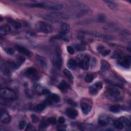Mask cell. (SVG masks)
I'll return each instance as SVG.
<instances>
[{
  "label": "cell",
  "instance_id": "e0dca14e",
  "mask_svg": "<svg viewBox=\"0 0 131 131\" xmlns=\"http://www.w3.org/2000/svg\"><path fill=\"white\" fill-rule=\"evenodd\" d=\"M66 113L67 115L72 119L75 118L78 116L77 111L72 108H68L66 111Z\"/></svg>",
  "mask_w": 131,
  "mask_h": 131
},
{
  "label": "cell",
  "instance_id": "9a60e30c",
  "mask_svg": "<svg viewBox=\"0 0 131 131\" xmlns=\"http://www.w3.org/2000/svg\"><path fill=\"white\" fill-rule=\"evenodd\" d=\"M88 35H90L91 36H92L94 37H96L97 38H99L101 39H103L104 40H108L111 39V38L107 36V35H105L104 34H102L100 33H87Z\"/></svg>",
  "mask_w": 131,
  "mask_h": 131
},
{
  "label": "cell",
  "instance_id": "44dd1931",
  "mask_svg": "<svg viewBox=\"0 0 131 131\" xmlns=\"http://www.w3.org/2000/svg\"><path fill=\"white\" fill-rule=\"evenodd\" d=\"M11 31V28L9 25H4L0 27V33L1 35H6L8 34Z\"/></svg>",
  "mask_w": 131,
  "mask_h": 131
},
{
  "label": "cell",
  "instance_id": "b9f144b4",
  "mask_svg": "<svg viewBox=\"0 0 131 131\" xmlns=\"http://www.w3.org/2000/svg\"><path fill=\"white\" fill-rule=\"evenodd\" d=\"M105 17L103 14H100L98 16V20L100 22H103L105 20Z\"/></svg>",
  "mask_w": 131,
  "mask_h": 131
},
{
  "label": "cell",
  "instance_id": "484cf974",
  "mask_svg": "<svg viewBox=\"0 0 131 131\" xmlns=\"http://www.w3.org/2000/svg\"><path fill=\"white\" fill-rule=\"evenodd\" d=\"M110 68V64L105 60H102L101 61V71L102 72H105L108 70Z\"/></svg>",
  "mask_w": 131,
  "mask_h": 131
},
{
  "label": "cell",
  "instance_id": "74e56055",
  "mask_svg": "<svg viewBox=\"0 0 131 131\" xmlns=\"http://www.w3.org/2000/svg\"><path fill=\"white\" fill-rule=\"evenodd\" d=\"M47 121L49 124H55L56 123V119L54 117H50L48 119Z\"/></svg>",
  "mask_w": 131,
  "mask_h": 131
},
{
  "label": "cell",
  "instance_id": "2e32d148",
  "mask_svg": "<svg viewBox=\"0 0 131 131\" xmlns=\"http://www.w3.org/2000/svg\"><path fill=\"white\" fill-rule=\"evenodd\" d=\"M43 18L47 20H48V21L52 23V24H58L61 23V20L56 17H54L53 16H51V15H44L43 16Z\"/></svg>",
  "mask_w": 131,
  "mask_h": 131
},
{
  "label": "cell",
  "instance_id": "cb8c5ba5",
  "mask_svg": "<svg viewBox=\"0 0 131 131\" xmlns=\"http://www.w3.org/2000/svg\"><path fill=\"white\" fill-rule=\"evenodd\" d=\"M98 52L103 56H107L110 54L111 51L108 49H105V48L103 46H99L98 48Z\"/></svg>",
  "mask_w": 131,
  "mask_h": 131
},
{
  "label": "cell",
  "instance_id": "7bdbcfd3",
  "mask_svg": "<svg viewBox=\"0 0 131 131\" xmlns=\"http://www.w3.org/2000/svg\"><path fill=\"white\" fill-rule=\"evenodd\" d=\"M67 103H68L69 104H70V105H71V106H76V103H75L74 101H73L72 100H71V99H68V100H67Z\"/></svg>",
  "mask_w": 131,
  "mask_h": 131
},
{
  "label": "cell",
  "instance_id": "ffe728a7",
  "mask_svg": "<svg viewBox=\"0 0 131 131\" xmlns=\"http://www.w3.org/2000/svg\"><path fill=\"white\" fill-rule=\"evenodd\" d=\"M58 87L60 90L61 91V92H62V93H66L67 92L68 90L69 89L70 86L67 82H66L64 80H62L59 83Z\"/></svg>",
  "mask_w": 131,
  "mask_h": 131
},
{
  "label": "cell",
  "instance_id": "277c9868",
  "mask_svg": "<svg viewBox=\"0 0 131 131\" xmlns=\"http://www.w3.org/2000/svg\"><path fill=\"white\" fill-rule=\"evenodd\" d=\"M1 95L7 99H14L16 98V95L15 92L13 91L7 89V88H3L0 91Z\"/></svg>",
  "mask_w": 131,
  "mask_h": 131
},
{
  "label": "cell",
  "instance_id": "7c38bea8",
  "mask_svg": "<svg viewBox=\"0 0 131 131\" xmlns=\"http://www.w3.org/2000/svg\"><path fill=\"white\" fill-rule=\"evenodd\" d=\"M110 121H111V118L108 116L103 115L99 118L98 120V123L100 126H104L108 124Z\"/></svg>",
  "mask_w": 131,
  "mask_h": 131
},
{
  "label": "cell",
  "instance_id": "4316f807",
  "mask_svg": "<svg viewBox=\"0 0 131 131\" xmlns=\"http://www.w3.org/2000/svg\"><path fill=\"white\" fill-rule=\"evenodd\" d=\"M113 125L116 128H117L119 129H123L124 126L123 122L120 120H115L113 122Z\"/></svg>",
  "mask_w": 131,
  "mask_h": 131
},
{
  "label": "cell",
  "instance_id": "5b68a950",
  "mask_svg": "<svg viewBox=\"0 0 131 131\" xmlns=\"http://www.w3.org/2000/svg\"><path fill=\"white\" fill-rule=\"evenodd\" d=\"M131 57L130 56H121L119 58L118 63L124 68H129L130 66Z\"/></svg>",
  "mask_w": 131,
  "mask_h": 131
},
{
  "label": "cell",
  "instance_id": "ab89813d",
  "mask_svg": "<svg viewBox=\"0 0 131 131\" xmlns=\"http://www.w3.org/2000/svg\"><path fill=\"white\" fill-rule=\"evenodd\" d=\"M26 126V122L24 120H23L20 122L19 124V128L20 129H23Z\"/></svg>",
  "mask_w": 131,
  "mask_h": 131
},
{
  "label": "cell",
  "instance_id": "8992f818",
  "mask_svg": "<svg viewBox=\"0 0 131 131\" xmlns=\"http://www.w3.org/2000/svg\"><path fill=\"white\" fill-rule=\"evenodd\" d=\"M74 4H75L77 11L79 14H85L89 13L90 11V8L86 5L82 3L76 2V3H75Z\"/></svg>",
  "mask_w": 131,
  "mask_h": 131
},
{
  "label": "cell",
  "instance_id": "d4e9b609",
  "mask_svg": "<svg viewBox=\"0 0 131 131\" xmlns=\"http://www.w3.org/2000/svg\"><path fill=\"white\" fill-rule=\"evenodd\" d=\"M36 59L37 60V62L38 63V64L40 65V67H41L42 68L47 67V62L43 57L37 55V56H36Z\"/></svg>",
  "mask_w": 131,
  "mask_h": 131
},
{
  "label": "cell",
  "instance_id": "d6a6232c",
  "mask_svg": "<svg viewBox=\"0 0 131 131\" xmlns=\"http://www.w3.org/2000/svg\"><path fill=\"white\" fill-rule=\"evenodd\" d=\"M63 74L66 77H67L69 79L72 80L73 79V76L70 71L68 69H64L63 70Z\"/></svg>",
  "mask_w": 131,
  "mask_h": 131
},
{
  "label": "cell",
  "instance_id": "60d3db41",
  "mask_svg": "<svg viewBox=\"0 0 131 131\" xmlns=\"http://www.w3.org/2000/svg\"><path fill=\"white\" fill-rule=\"evenodd\" d=\"M67 51L69 52V53H70V54H73L74 53V49L72 47L70 46H67Z\"/></svg>",
  "mask_w": 131,
  "mask_h": 131
},
{
  "label": "cell",
  "instance_id": "bcb514c9",
  "mask_svg": "<svg viewBox=\"0 0 131 131\" xmlns=\"http://www.w3.org/2000/svg\"><path fill=\"white\" fill-rule=\"evenodd\" d=\"M48 123V121H43V122H42V123H41V124H40V125L39 126L40 127V128H45V127H46L48 125V123Z\"/></svg>",
  "mask_w": 131,
  "mask_h": 131
},
{
  "label": "cell",
  "instance_id": "9c48e42d",
  "mask_svg": "<svg viewBox=\"0 0 131 131\" xmlns=\"http://www.w3.org/2000/svg\"><path fill=\"white\" fill-rule=\"evenodd\" d=\"M45 7L47 9L54 10V11H58L62 9L63 8V5L61 3H53V4H45Z\"/></svg>",
  "mask_w": 131,
  "mask_h": 131
},
{
  "label": "cell",
  "instance_id": "ba28073f",
  "mask_svg": "<svg viewBox=\"0 0 131 131\" xmlns=\"http://www.w3.org/2000/svg\"><path fill=\"white\" fill-rule=\"evenodd\" d=\"M1 122L3 123H8L11 120V117L8 113L4 109L1 111Z\"/></svg>",
  "mask_w": 131,
  "mask_h": 131
},
{
  "label": "cell",
  "instance_id": "5bb4252c",
  "mask_svg": "<svg viewBox=\"0 0 131 131\" xmlns=\"http://www.w3.org/2000/svg\"><path fill=\"white\" fill-rule=\"evenodd\" d=\"M70 29V27L69 24L67 23H62L61 24L60 30V36H64L66 34H67L69 32Z\"/></svg>",
  "mask_w": 131,
  "mask_h": 131
},
{
  "label": "cell",
  "instance_id": "ee69618b",
  "mask_svg": "<svg viewBox=\"0 0 131 131\" xmlns=\"http://www.w3.org/2000/svg\"><path fill=\"white\" fill-rule=\"evenodd\" d=\"M31 118H32V121L33 122H36L37 121H38L39 120V118L37 116H35V115H32L31 116Z\"/></svg>",
  "mask_w": 131,
  "mask_h": 131
},
{
  "label": "cell",
  "instance_id": "8fae6325",
  "mask_svg": "<svg viewBox=\"0 0 131 131\" xmlns=\"http://www.w3.org/2000/svg\"><path fill=\"white\" fill-rule=\"evenodd\" d=\"M90 63V58L88 56L85 55L83 59L79 62V66L81 68L87 70L89 67Z\"/></svg>",
  "mask_w": 131,
  "mask_h": 131
},
{
  "label": "cell",
  "instance_id": "7a4b0ae2",
  "mask_svg": "<svg viewBox=\"0 0 131 131\" xmlns=\"http://www.w3.org/2000/svg\"><path fill=\"white\" fill-rule=\"evenodd\" d=\"M52 62L54 66L57 69H60L62 65V57L61 55V51L58 47L56 48L55 53L52 55Z\"/></svg>",
  "mask_w": 131,
  "mask_h": 131
},
{
  "label": "cell",
  "instance_id": "603a6c76",
  "mask_svg": "<svg viewBox=\"0 0 131 131\" xmlns=\"http://www.w3.org/2000/svg\"><path fill=\"white\" fill-rule=\"evenodd\" d=\"M108 8L113 10H116L118 9L117 4L112 1H104Z\"/></svg>",
  "mask_w": 131,
  "mask_h": 131
},
{
  "label": "cell",
  "instance_id": "83f0119b",
  "mask_svg": "<svg viewBox=\"0 0 131 131\" xmlns=\"http://www.w3.org/2000/svg\"><path fill=\"white\" fill-rule=\"evenodd\" d=\"M122 109L121 105L119 104H114L110 106V110L113 113L119 112Z\"/></svg>",
  "mask_w": 131,
  "mask_h": 131
},
{
  "label": "cell",
  "instance_id": "52a82bcc",
  "mask_svg": "<svg viewBox=\"0 0 131 131\" xmlns=\"http://www.w3.org/2000/svg\"><path fill=\"white\" fill-rule=\"evenodd\" d=\"M103 84L101 81H97L90 88V93L92 95H96L102 88Z\"/></svg>",
  "mask_w": 131,
  "mask_h": 131
},
{
  "label": "cell",
  "instance_id": "7dc6e473",
  "mask_svg": "<svg viewBox=\"0 0 131 131\" xmlns=\"http://www.w3.org/2000/svg\"><path fill=\"white\" fill-rule=\"evenodd\" d=\"M49 93H50V91L46 89H43L42 90V93L43 94H49Z\"/></svg>",
  "mask_w": 131,
  "mask_h": 131
},
{
  "label": "cell",
  "instance_id": "f546056e",
  "mask_svg": "<svg viewBox=\"0 0 131 131\" xmlns=\"http://www.w3.org/2000/svg\"><path fill=\"white\" fill-rule=\"evenodd\" d=\"M77 66L76 62L73 59H70L67 63V67L69 69L74 70Z\"/></svg>",
  "mask_w": 131,
  "mask_h": 131
},
{
  "label": "cell",
  "instance_id": "e575fe53",
  "mask_svg": "<svg viewBox=\"0 0 131 131\" xmlns=\"http://www.w3.org/2000/svg\"><path fill=\"white\" fill-rule=\"evenodd\" d=\"M75 48L77 51H82L85 49V47L84 45L81 44H77L75 46Z\"/></svg>",
  "mask_w": 131,
  "mask_h": 131
},
{
  "label": "cell",
  "instance_id": "7402d4cb",
  "mask_svg": "<svg viewBox=\"0 0 131 131\" xmlns=\"http://www.w3.org/2000/svg\"><path fill=\"white\" fill-rule=\"evenodd\" d=\"M37 73L36 69L34 67H30L25 72V75L27 76H33Z\"/></svg>",
  "mask_w": 131,
  "mask_h": 131
},
{
  "label": "cell",
  "instance_id": "4dcf8cb0",
  "mask_svg": "<svg viewBox=\"0 0 131 131\" xmlns=\"http://www.w3.org/2000/svg\"><path fill=\"white\" fill-rule=\"evenodd\" d=\"M7 66L11 68V69H17L18 68V67L19 66V65L17 63H15L13 61H8L7 62Z\"/></svg>",
  "mask_w": 131,
  "mask_h": 131
},
{
  "label": "cell",
  "instance_id": "3957f363",
  "mask_svg": "<svg viewBox=\"0 0 131 131\" xmlns=\"http://www.w3.org/2000/svg\"><path fill=\"white\" fill-rule=\"evenodd\" d=\"M35 28L39 32L43 33H50L52 29L51 26L48 23L44 21H38L35 25Z\"/></svg>",
  "mask_w": 131,
  "mask_h": 131
},
{
  "label": "cell",
  "instance_id": "4fadbf2b",
  "mask_svg": "<svg viewBox=\"0 0 131 131\" xmlns=\"http://www.w3.org/2000/svg\"><path fill=\"white\" fill-rule=\"evenodd\" d=\"M15 48L19 53L24 55H25L28 56H30L31 55V52L27 48L22 46L16 45L15 46Z\"/></svg>",
  "mask_w": 131,
  "mask_h": 131
},
{
  "label": "cell",
  "instance_id": "836d02e7",
  "mask_svg": "<svg viewBox=\"0 0 131 131\" xmlns=\"http://www.w3.org/2000/svg\"><path fill=\"white\" fill-rule=\"evenodd\" d=\"M94 79V75L92 74H88L85 76V78H84L85 81L88 83L92 82Z\"/></svg>",
  "mask_w": 131,
  "mask_h": 131
},
{
  "label": "cell",
  "instance_id": "8d00e7d4",
  "mask_svg": "<svg viewBox=\"0 0 131 131\" xmlns=\"http://www.w3.org/2000/svg\"><path fill=\"white\" fill-rule=\"evenodd\" d=\"M122 56V53L120 51H115L112 56L113 58H119Z\"/></svg>",
  "mask_w": 131,
  "mask_h": 131
},
{
  "label": "cell",
  "instance_id": "f35d334b",
  "mask_svg": "<svg viewBox=\"0 0 131 131\" xmlns=\"http://www.w3.org/2000/svg\"><path fill=\"white\" fill-rule=\"evenodd\" d=\"M104 29H105L106 30H114L116 29V27H115V25H112V24H110V25H107V26H105L104 27Z\"/></svg>",
  "mask_w": 131,
  "mask_h": 131
},
{
  "label": "cell",
  "instance_id": "30bf717a",
  "mask_svg": "<svg viewBox=\"0 0 131 131\" xmlns=\"http://www.w3.org/2000/svg\"><path fill=\"white\" fill-rule=\"evenodd\" d=\"M80 106L83 113L85 115L89 114L92 108V105L87 101L81 102L80 103Z\"/></svg>",
  "mask_w": 131,
  "mask_h": 131
},
{
  "label": "cell",
  "instance_id": "f6af8a7d",
  "mask_svg": "<svg viewBox=\"0 0 131 131\" xmlns=\"http://www.w3.org/2000/svg\"><path fill=\"white\" fill-rule=\"evenodd\" d=\"M65 122V119L63 117L61 116L60 117H59L58 119V122L59 124H63V123H64Z\"/></svg>",
  "mask_w": 131,
  "mask_h": 131
},
{
  "label": "cell",
  "instance_id": "6da1fadb",
  "mask_svg": "<svg viewBox=\"0 0 131 131\" xmlns=\"http://www.w3.org/2000/svg\"><path fill=\"white\" fill-rule=\"evenodd\" d=\"M105 95L110 100L116 101L121 98V92L119 88L115 86H110L106 89Z\"/></svg>",
  "mask_w": 131,
  "mask_h": 131
},
{
  "label": "cell",
  "instance_id": "d6986e66",
  "mask_svg": "<svg viewBox=\"0 0 131 131\" xmlns=\"http://www.w3.org/2000/svg\"><path fill=\"white\" fill-rule=\"evenodd\" d=\"M51 14L52 15V16H53L54 17H58L62 18L63 19H67L69 18V15L68 14L62 12L54 11V12H52L51 13Z\"/></svg>",
  "mask_w": 131,
  "mask_h": 131
},
{
  "label": "cell",
  "instance_id": "d590c367",
  "mask_svg": "<svg viewBox=\"0 0 131 131\" xmlns=\"http://www.w3.org/2000/svg\"><path fill=\"white\" fill-rule=\"evenodd\" d=\"M5 51L9 55H13L14 53V50L10 47H6L4 49Z\"/></svg>",
  "mask_w": 131,
  "mask_h": 131
},
{
  "label": "cell",
  "instance_id": "f1b7e54d",
  "mask_svg": "<svg viewBox=\"0 0 131 131\" xmlns=\"http://www.w3.org/2000/svg\"><path fill=\"white\" fill-rule=\"evenodd\" d=\"M8 21L15 29H19L21 27V24L18 21L13 19H9Z\"/></svg>",
  "mask_w": 131,
  "mask_h": 131
},
{
  "label": "cell",
  "instance_id": "ac0fdd59",
  "mask_svg": "<svg viewBox=\"0 0 131 131\" xmlns=\"http://www.w3.org/2000/svg\"><path fill=\"white\" fill-rule=\"evenodd\" d=\"M59 100H60L59 96L56 94H53L49 96L46 102H47V103H57L59 101Z\"/></svg>",
  "mask_w": 131,
  "mask_h": 131
},
{
  "label": "cell",
  "instance_id": "1f68e13d",
  "mask_svg": "<svg viewBox=\"0 0 131 131\" xmlns=\"http://www.w3.org/2000/svg\"><path fill=\"white\" fill-rule=\"evenodd\" d=\"M47 105V102L46 101H45V102H42L41 103L37 104L36 106V108L38 111H42L43 110H45Z\"/></svg>",
  "mask_w": 131,
  "mask_h": 131
}]
</instances>
